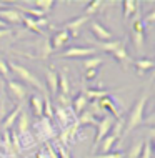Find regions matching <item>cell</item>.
Instances as JSON below:
<instances>
[{
	"label": "cell",
	"instance_id": "obj_32",
	"mask_svg": "<svg viewBox=\"0 0 155 158\" xmlns=\"http://www.w3.org/2000/svg\"><path fill=\"white\" fill-rule=\"evenodd\" d=\"M0 77H3L5 80H8V77H10V68H8V63L3 60L2 57H0Z\"/></svg>",
	"mask_w": 155,
	"mask_h": 158
},
{
	"label": "cell",
	"instance_id": "obj_6",
	"mask_svg": "<svg viewBox=\"0 0 155 158\" xmlns=\"http://www.w3.org/2000/svg\"><path fill=\"white\" fill-rule=\"evenodd\" d=\"M90 32L93 33V37L97 38V42L114 40V38H112V32L107 27H103L100 22H97V20H92V22H90Z\"/></svg>",
	"mask_w": 155,
	"mask_h": 158
},
{
	"label": "cell",
	"instance_id": "obj_24",
	"mask_svg": "<svg viewBox=\"0 0 155 158\" xmlns=\"http://www.w3.org/2000/svg\"><path fill=\"white\" fill-rule=\"evenodd\" d=\"M97 122H98V118L93 117L88 110H85L84 113H80L79 118H77V125H79V127H84V125H97Z\"/></svg>",
	"mask_w": 155,
	"mask_h": 158
},
{
	"label": "cell",
	"instance_id": "obj_29",
	"mask_svg": "<svg viewBox=\"0 0 155 158\" xmlns=\"http://www.w3.org/2000/svg\"><path fill=\"white\" fill-rule=\"evenodd\" d=\"M44 115L47 117V120L54 118V106H52L50 97H44Z\"/></svg>",
	"mask_w": 155,
	"mask_h": 158
},
{
	"label": "cell",
	"instance_id": "obj_39",
	"mask_svg": "<svg viewBox=\"0 0 155 158\" xmlns=\"http://www.w3.org/2000/svg\"><path fill=\"white\" fill-rule=\"evenodd\" d=\"M10 33H14L12 28H2V30H0V38H5V37L10 35Z\"/></svg>",
	"mask_w": 155,
	"mask_h": 158
},
{
	"label": "cell",
	"instance_id": "obj_4",
	"mask_svg": "<svg viewBox=\"0 0 155 158\" xmlns=\"http://www.w3.org/2000/svg\"><path fill=\"white\" fill-rule=\"evenodd\" d=\"M97 55V50L93 47H82V45H74V47H68L67 50H63L60 53L62 58H88Z\"/></svg>",
	"mask_w": 155,
	"mask_h": 158
},
{
	"label": "cell",
	"instance_id": "obj_35",
	"mask_svg": "<svg viewBox=\"0 0 155 158\" xmlns=\"http://www.w3.org/2000/svg\"><path fill=\"white\" fill-rule=\"evenodd\" d=\"M84 77H85V80L92 82V80L97 78V70L95 68H93V70H84Z\"/></svg>",
	"mask_w": 155,
	"mask_h": 158
},
{
	"label": "cell",
	"instance_id": "obj_41",
	"mask_svg": "<svg viewBox=\"0 0 155 158\" xmlns=\"http://www.w3.org/2000/svg\"><path fill=\"white\" fill-rule=\"evenodd\" d=\"M5 7H7L5 2H0V10H2V8H5Z\"/></svg>",
	"mask_w": 155,
	"mask_h": 158
},
{
	"label": "cell",
	"instance_id": "obj_3",
	"mask_svg": "<svg viewBox=\"0 0 155 158\" xmlns=\"http://www.w3.org/2000/svg\"><path fill=\"white\" fill-rule=\"evenodd\" d=\"M114 123H115V118L112 117V115H109V113L103 115L100 120L97 122V125H95V127H97V133H95V140H93L92 153H97L98 145H100L102 140L110 133V130H112V127H114Z\"/></svg>",
	"mask_w": 155,
	"mask_h": 158
},
{
	"label": "cell",
	"instance_id": "obj_42",
	"mask_svg": "<svg viewBox=\"0 0 155 158\" xmlns=\"http://www.w3.org/2000/svg\"><path fill=\"white\" fill-rule=\"evenodd\" d=\"M37 158H45V155H44V153H38V155H37Z\"/></svg>",
	"mask_w": 155,
	"mask_h": 158
},
{
	"label": "cell",
	"instance_id": "obj_8",
	"mask_svg": "<svg viewBox=\"0 0 155 158\" xmlns=\"http://www.w3.org/2000/svg\"><path fill=\"white\" fill-rule=\"evenodd\" d=\"M70 38H72L70 33H68L65 28H60V30H57V32L54 33V35H52V38H49L52 50H58V48H62V47L68 45Z\"/></svg>",
	"mask_w": 155,
	"mask_h": 158
},
{
	"label": "cell",
	"instance_id": "obj_23",
	"mask_svg": "<svg viewBox=\"0 0 155 158\" xmlns=\"http://www.w3.org/2000/svg\"><path fill=\"white\" fill-rule=\"evenodd\" d=\"M37 52H38V57H40V58H47L52 52H54L52 47H50V40H49V38L44 37L40 42H38V44H37Z\"/></svg>",
	"mask_w": 155,
	"mask_h": 158
},
{
	"label": "cell",
	"instance_id": "obj_7",
	"mask_svg": "<svg viewBox=\"0 0 155 158\" xmlns=\"http://www.w3.org/2000/svg\"><path fill=\"white\" fill-rule=\"evenodd\" d=\"M24 14L22 12H19L15 7H12V8H2L0 10V20L2 22H5L7 25L8 23H22V20H24Z\"/></svg>",
	"mask_w": 155,
	"mask_h": 158
},
{
	"label": "cell",
	"instance_id": "obj_10",
	"mask_svg": "<svg viewBox=\"0 0 155 158\" xmlns=\"http://www.w3.org/2000/svg\"><path fill=\"white\" fill-rule=\"evenodd\" d=\"M110 55H112V57H114L123 68H127V67L132 63V58H130V55H128V52H127V47H125V40H123V44L120 45L118 48L115 50V52H112Z\"/></svg>",
	"mask_w": 155,
	"mask_h": 158
},
{
	"label": "cell",
	"instance_id": "obj_17",
	"mask_svg": "<svg viewBox=\"0 0 155 158\" xmlns=\"http://www.w3.org/2000/svg\"><path fill=\"white\" fill-rule=\"evenodd\" d=\"M82 93L85 95V98H87L88 102H98V100H102V98L109 97V93L105 90H102V88H85Z\"/></svg>",
	"mask_w": 155,
	"mask_h": 158
},
{
	"label": "cell",
	"instance_id": "obj_21",
	"mask_svg": "<svg viewBox=\"0 0 155 158\" xmlns=\"http://www.w3.org/2000/svg\"><path fill=\"white\" fill-rule=\"evenodd\" d=\"M17 120H19V122H17V127H19V128H17V130H19V133H17V135H19V136H24V135H27V133H28V127H30L28 115H27V113H25L24 110H22Z\"/></svg>",
	"mask_w": 155,
	"mask_h": 158
},
{
	"label": "cell",
	"instance_id": "obj_9",
	"mask_svg": "<svg viewBox=\"0 0 155 158\" xmlns=\"http://www.w3.org/2000/svg\"><path fill=\"white\" fill-rule=\"evenodd\" d=\"M87 22H88V17L82 15V17H79V19H72V20H68V22L63 25L62 28H65V30L70 33V37H79L80 27H82V25H85Z\"/></svg>",
	"mask_w": 155,
	"mask_h": 158
},
{
	"label": "cell",
	"instance_id": "obj_33",
	"mask_svg": "<svg viewBox=\"0 0 155 158\" xmlns=\"http://www.w3.org/2000/svg\"><path fill=\"white\" fill-rule=\"evenodd\" d=\"M10 143H12V147H14L17 152L22 148V147H20V138H19V135H17L15 131H14V133H10Z\"/></svg>",
	"mask_w": 155,
	"mask_h": 158
},
{
	"label": "cell",
	"instance_id": "obj_28",
	"mask_svg": "<svg viewBox=\"0 0 155 158\" xmlns=\"http://www.w3.org/2000/svg\"><path fill=\"white\" fill-rule=\"evenodd\" d=\"M142 145H144V142H142V140H137V142H133L132 147L128 148L127 158H139L140 152H142Z\"/></svg>",
	"mask_w": 155,
	"mask_h": 158
},
{
	"label": "cell",
	"instance_id": "obj_20",
	"mask_svg": "<svg viewBox=\"0 0 155 158\" xmlns=\"http://www.w3.org/2000/svg\"><path fill=\"white\" fill-rule=\"evenodd\" d=\"M58 92L60 95L68 97L70 95V82H68V75L67 72H58Z\"/></svg>",
	"mask_w": 155,
	"mask_h": 158
},
{
	"label": "cell",
	"instance_id": "obj_1",
	"mask_svg": "<svg viewBox=\"0 0 155 158\" xmlns=\"http://www.w3.org/2000/svg\"><path fill=\"white\" fill-rule=\"evenodd\" d=\"M149 97H150L149 88H145V90L139 95L137 102L132 106V110L128 112V118H127L125 127H123L122 136H125L127 133H130L132 130H135L137 127H140L142 123L145 122V108H147V103H149Z\"/></svg>",
	"mask_w": 155,
	"mask_h": 158
},
{
	"label": "cell",
	"instance_id": "obj_16",
	"mask_svg": "<svg viewBox=\"0 0 155 158\" xmlns=\"http://www.w3.org/2000/svg\"><path fill=\"white\" fill-rule=\"evenodd\" d=\"M20 112H22V105H17L14 112H10V113H8V117L3 120V123H2V131H10V130H12V127H14V123L17 122V118H19Z\"/></svg>",
	"mask_w": 155,
	"mask_h": 158
},
{
	"label": "cell",
	"instance_id": "obj_26",
	"mask_svg": "<svg viewBox=\"0 0 155 158\" xmlns=\"http://www.w3.org/2000/svg\"><path fill=\"white\" fill-rule=\"evenodd\" d=\"M102 7H103V2H102V0H92V2H88V3H87V7H85L84 15H85V17H88V15L97 14V12L100 10Z\"/></svg>",
	"mask_w": 155,
	"mask_h": 158
},
{
	"label": "cell",
	"instance_id": "obj_40",
	"mask_svg": "<svg viewBox=\"0 0 155 158\" xmlns=\"http://www.w3.org/2000/svg\"><path fill=\"white\" fill-rule=\"evenodd\" d=\"M2 28H8V25H7L5 22H2V20H0V30H2Z\"/></svg>",
	"mask_w": 155,
	"mask_h": 158
},
{
	"label": "cell",
	"instance_id": "obj_27",
	"mask_svg": "<svg viewBox=\"0 0 155 158\" xmlns=\"http://www.w3.org/2000/svg\"><path fill=\"white\" fill-rule=\"evenodd\" d=\"M33 5H35V8H38V10H42L44 14H47V12L52 10V7L55 5L54 0H33Z\"/></svg>",
	"mask_w": 155,
	"mask_h": 158
},
{
	"label": "cell",
	"instance_id": "obj_14",
	"mask_svg": "<svg viewBox=\"0 0 155 158\" xmlns=\"http://www.w3.org/2000/svg\"><path fill=\"white\" fill-rule=\"evenodd\" d=\"M45 80H47V87H49L52 97H55L58 93V73L54 68H49L45 73Z\"/></svg>",
	"mask_w": 155,
	"mask_h": 158
},
{
	"label": "cell",
	"instance_id": "obj_31",
	"mask_svg": "<svg viewBox=\"0 0 155 158\" xmlns=\"http://www.w3.org/2000/svg\"><path fill=\"white\" fill-rule=\"evenodd\" d=\"M139 158H152V143H150V140H145L144 142Z\"/></svg>",
	"mask_w": 155,
	"mask_h": 158
},
{
	"label": "cell",
	"instance_id": "obj_2",
	"mask_svg": "<svg viewBox=\"0 0 155 158\" xmlns=\"http://www.w3.org/2000/svg\"><path fill=\"white\" fill-rule=\"evenodd\" d=\"M8 68H10V73H15L22 82L28 83L30 87H33L35 90H38L44 97H49V92H47L45 85L42 83V80L38 78L35 73H32L27 67L20 65V63H15V62H8Z\"/></svg>",
	"mask_w": 155,
	"mask_h": 158
},
{
	"label": "cell",
	"instance_id": "obj_11",
	"mask_svg": "<svg viewBox=\"0 0 155 158\" xmlns=\"http://www.w3.org/2000/svg\"><path fill=\"white\" fill-rule=\"evenodd\" d=\"M118 138H120V136H118V135H115L114 131L110 130V133L107 135L105 138H103L102 142H100V145H98V150H97V152H100L102 155H105V153H112V148L115 147V143L118 142Z\"/></svg>",
	"mask_w": 155,
	"mask_h": 158
},
{
	"label": "cell",
	"instance_id": "obj_13",
	"mask_svg": "<svg viewBox=\"0 0 155 158\" xmlns=\"http://www.w3.org/2000/svg\"><path fill=\"white\" fill-rule=\"evenodd\" d=\"M28 105H30V110L35 117H44V97L40 93H33L28 100Z\"/></svg>",
	"mask_w": 155,
	"mask_h": 158
},
{
	"label": "cell",
	"instance_id": "obj_25",
	"mask_svg": "<svg viewBox=\"0 0 155 158\" xmlns=\"http://www.w3.org/2000/svg\"><path fill=\"white\" fill-rule=\"evenodd\" d=\"M54 117H57L58 123L62 125V128H67L68 125V113L65 108H62V106H57V108L54 110Z\"/></svg>",
	"mask_w": 155,
	"mask_h": 158
},
{
	"label": "cell",
	"instance_id": "obj_5",
	"mask_svg": "<svg viewBox=\"0 0 155 158\" xmlns=\"http://www.w3.org/2000/svg\"><path fill=\"white\" fill-rule=\"evenodd\" d=\"M7 92L12 100L17 102V105H22V102L25 100V95H27L25 85L19 82V80H7Z\"/></svg>",
	"mask_w": 155,
	"mask_h": 158
},
{
	"label": "cell",
	"instance_id": "obj_15",
	"mask_svg": "<svg viewBox=\"0 0 155 158\" xmlns=\"http://www.w3.org/2000/svg\"><path fill=\"white\" fill-rule=\"evenodd\" d=\"M123 44V40H109V42H93V48H98V50H103V52H115L120 45Z\"/></svg>",
	"mask_w": 155,
	"mask_h": 158
},
{
	"label": "cell",
	"instance_id": "obj_12",
	"mask_svg": "<svg viewBox=\"0 0 155 158\" xmlns=\"http://www.w3.org/2000/svg\"><path fill=\"white\" fill-rule=\"evenodd\" d=\"M132 63L135 67V72L139 77H144L150 70H153V67H155V62L150 60V58H139V60H132Z\"/></svg>",
	"mask_w": 155,
	"mask_h": 158
},
{
	"label": "cell",
	"instance_id": "obj_22",
	"mask_svg": "<svg viewBox=\"0 0 155 158\" xmlns=\"http://www.w3.org/2000/svg\"><path fill=\"white\" fill-rule=\"evenodd\" d=\"M88 103L90 102L85 98V95L84 93H79V95L75 97V100H74V103H72V106H74V112L77 113V115H80V113H84L85 110H87V106H88Z\"/></svg>",
	"mask_w": 155,
	"mask_h": 158
},
{
	"label": "cell",
	"instance_id": "obj_37",
	"mask_svg": "<svg viewBox=\"0 0 155 158\" xmlns=\"http://www.w3.org/2000/svg\"><path fill=\"white\" fill-rule=\"evenodd\" d=\"M153 20H155V10H150V14L145 15L142 19V22H144V25H147V23H153Z\"/></svg>",
	"mask_w": 155,
	"mask_h": 158
},
{
	"label": "cell",
	"instance_id": "obj_18",
	"mask_svg": "<svg viewBox=\"0 0 155 158\" xmlns=\"http://www.w3.org/2000/svg\"><path fill=\"white\" fill-rule=\"evenodd\" d=\"M103 62H105V58L100 57V55H93V57H88V58H84L82 60V67H84V70H93V68H97L103 65Z\"/></svg>",
	"mask_w": 155,
	"mask_h": 158
},
{
	"label": "cell",
	"instance_id": "obj_34",
	"mask_svg": "<svg viewBox=\"0 0 155 158\" xmlns=\"http://www.w3.org/2000/svg\"><path fill=\"white\" fill-rule=\"evenodd\" d=\"M92 158H125V155L120 152H114V153H105V155H95Z\"/></svg>",
	"mask_w": 155,
	"mask_h": 158
},
{
	"label": "cell",
	"instance_id": "obj_36",
	"mask_svg": "<svg viewBox=\"0 0 155 158\" xmlns=\"http://www.w3.org/2000/svg\"><path fill=\"white\" fill-rule=\"evenodd\" d=\"M57 156L58 158H70V155H68L67 148L63 147V145H58L57 147Z\"/></svg>",
	"mask_w": 155,
	"mask_h": 158
},
{
	"label": "cell",
	"instance_id": "obj_19",
	"mask_svg": "<svg viewBox=\"0 0 155 158\" xmlns=\"http://www.w3.org/2000/svg\"><path fill=\"white\" fill-rule=\"evenodd\" d=\"M140 2H135V0H123L122 2V10H123V20H128L130 17L139 10Z\"/></svg>",
	"mask_w": 155,
	"mask_h": 158
},
{
	"label": "cell",
	"instance_id": "obj_38",
	"mask_svg": "<svg viewBox=\"0 0 155 158\" xmlns=\"http://www.w3.org/2000/svg\"><path fill=\"white\" fill-rule=\"evenodd\" d=\"M45 150L49 152V153H47V155H49L50 158H58V156H57V152L54 150V147H52L50 143H47V145H45Z\"/></svg>",
	"mask_w": 155,
	"mask_h": 158
},
{
	"label": "cell",
	"instance_id": "obj_30",
	"mask_svg": "<svg viewBox=\"0 0 155 158\" xmlns=\"http://www.w3.org/2000/svg\"><path fill=\"white\" fill-rule=\"evenodd\" d=\"M22 23H24L25 27L28 28V30L35 32V33H38V35H44V30H42V28H38V27H37V25H35V22H33V19H28V17H24Z\"/></svg>",
	"mask_w": 155,
	"mask_h": 158
}]
</instances>
